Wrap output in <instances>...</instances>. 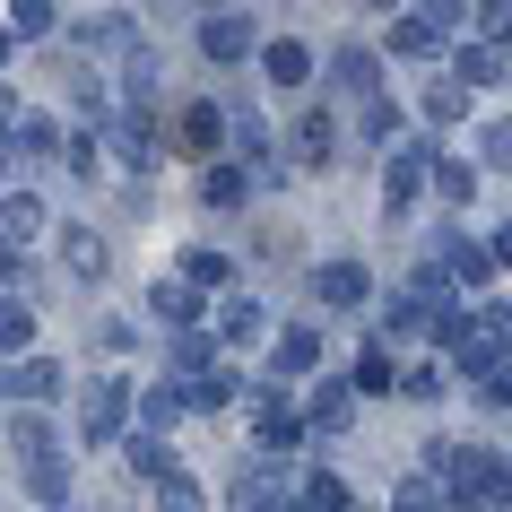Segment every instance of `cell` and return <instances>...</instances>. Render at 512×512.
<instances>
[{
    "instance_id": "277c9868",
    "label": "cell",
    "mask_w": 512,
    "mask_h": 512,
    "mask_svg": "<svg viewBox=\"0 0 512 512\" xmlns=\"http://www.w3.org/2000/svg\"><path fill=\"white\" fill-rule=\"evenodd\" d=\"M183 148H191V157H217V148H226V139H217V105H191L183 113Z\"/></svg>"
},
{
    "instance_id": "2e32d148",
    "label": "cell",
    "mask_w": 512,
    "mask_h": 512,
    "mask_svg": "<svg viewBox=\"0 0 512 512\" xmlns=\"http://www.w3.org/2000/svg\"><path fill=\"white\" fill-rule=\"evenodd\" d=\"M200 191H209V200H243V174H235V165H217V174H209Z\"/></svg>"
},
{
    "instance_id": "9c48e42d",
    "label": "cell",
    "mask_w": 512,
    "mask_h": 512,
    "mask_svg": "<svg viewBox=\"0 0 512 512\" xmlns=\"http://www.w3.org/2000/svg\"><path fill=\"white\" fill-rule=\"evenodd\" d=\"M417 165H426V157H400V165H391V183H382V200H391V217L408 209V191H417Z\"/></svg>"
},
{
    "instance_id": "9a60e30c",
    "label": "cell",
    "mask_w": 512,
    "mask_h": 512,
    "mask_svg": "<svg viewBox=\"0 0 512 512\" xmlns=\"http://www.w3.org/2000/svg\"><path fill=\"white\" fill-rule=\"evenodd\" d=\"M339 87H374V61H365V53H339Z\"/></svg>"
},
{
    "instance_id": "44dd1931",
    "label": "cell",
    "mask_w": 512,
    "mask_h": 512,
    "mask_svg": "<svg viewBox=\"0 0 512 512\" xmlns=\"http://www.w3.org/2000/svg\"><path fill=\"white\" fill-rule=\"evenodd\" d=\"M486 391H495V400L512 408V365H495V382H486Z\"/></svg>"
},
{
    "instance_id": "5bb4252c",
    "label": "cell",
    "mask_w": 512,
    "mask_h": 512,
    "mask_svg": "<svg viewBox=\"0 0 512 512\" xmlns=\"http://www.w3.org/2000/svg\"><path fill=\"white\" fill-rule=\"evenodd\" d=\"M217 330H226V339H252V330H261V313H252V304H226V322H217Z\"/></svg>"
},
{
    "instance_id": "8992f818",
    "label": "cell",
    "mask_w": 512,
    "mask_h": 512,
    "mask_svg": "<svg viewBox=\"0 0 512 512\" xmlns=\"http://www.w3.org/2000/svg\"><path fill=\"white\" fill-rule=\"evenodd\" d=\"M313 426H348V382H322L313 391Z\"/></svg>"
},
{
    "instance_id": "e0dca14e",
    "label": "cell",
    "mask_w": 512,
    "mask_h": 512,
    "mask_svg": "<svg viewBox=\"0 0 512 512\" xmlns=\"http://www.w3.org/2000/svg\"><path fill=\"white\" fill-rule=\"evenodd\" d=\"M165 512H200V495H191V478H165Z\"/></svg>"
},
{
    "instance_id": "30bf717a",
    "label": "cell",
    "mask_w": 512,
    "mask_h": 512,
    "mask_svg": "<svg viewBox=\"0 0 512 512\" xmlns=\"http://www.w3.org/2000/svg\"><path fill=\"white\" fill-rule=\"evenodd\" d=\"M61 261H70V270H87V278H96V270H105V243H96V235H70V243H61Z\"/></svg>"
},
{
    "instance_id": "ac0fdd59",
    "label": "cell",
    "mask_w": 512,
    "mask_h": 512,
    "mask_svg": "<svg viewBox=\"0 0 512 512\" xmlns=\"http://www.w3.org/2000/svg\"><path fill=\"white\" fill-rule=\"evenodd\" d=\"M486 157H495V165L512 174V122H495V131H486Z\"/></svg>"
},
{
    "instance_id": "ba28073f",
    "label": "cell",
    "mask_w": 512,
    "mask_h": 512,
    "mask_svg": "<svg viewBox=\"0 0 512 512\" xmlns=\"http://www.w3.org/2000/svg\"><path fill=\"white\" fill-rule=\"evenodd\" d=\"M296 157H304V165H322V157H330V113H313V122L296 131Z\"/></svg>"
},
{
    "instance_id": "8fae6325",
    "label": "cell",
    "mask_w": 512,
    "mask_h": 512,
    "mask_svg": "<svg viewBox=\"0 0 512 512\" xmlns=\"http://www.w3.org/2000/svg\"><path fill=\"white\" fill-rule=\"evenodd\" d=\"M270 79H278V87L304 79V44H270Z\"/></svg>"
},
{
    "instance_id": "52a82bcc",
    "label": "cell",
    "mask_w": 512,
    "mask_h": 512,
    "mask_svg": "<svg viewBox=\"0 0 512 512\" xmlns=\"http://www.w3.org/2000/svg\"><path fill=\"white\" fill-rule=\"evenodd\" d=\"M434 27H443V18H400L391 44H400V53H434Z\"/></svg>"
},
{
    "instance_id": "3957f363",
    "label": "cell",
    "mask_w": 512,
    "mask_h": 512,
    "mask_svg": "<svg viewBox=\"0 0 512 512\" xmlns=\"http://www.w3.org/2000/svg\"><path fill=\"white\" fill-rule=\"evenodd\" d=\"M200 44H209V61H235V53H252V27L243 18H217V27H200Z\"/></svg>"
},
{
    "instance_id": "7a4b0ae2",
    "label": "cell",
    "mask_w": 512,
    "mask_h": 512,
    "mask_svg": "<svg viewBox=\"0 0 512 512\" xmlns=\"http://www.w3.org/2000/svg\"><path fill=\"white\" fill-rule=\"evenodd\" d=\"M113 426H122V382H96V391H87V434L105 443Z\"/></svg>"
},
{
    "instance_id": "6da1fadb",
    "label": "cell",
    "mask_w": 512,
    "mask_h": 512,
    "mask_svg": "<svg viewBox=\"0 0 512 512\" xmlns=\"http://www.w3.org/2000/svg\"><path fill=\"white\" fill-rule=\"evenodd\" d=\"M322 365V330H287L278 339V374H313Z\"/></svg>"
},
{
    "instance_id": "d6986e66",
    "label": "cell",
    "mask_w": 512,
    "mask_h": 512,
    "mask_svg": "<svg viewBox=\"0 0 512 512\" xmlns=\"http://www.w3.org/2000/svg\"><path fill=\"white\" fill-rule=\"evenodd\" d=\"M400 512H434V495H426V486H417V478H408V495H400Z\"/></svg>"
},
{
    "instance_id": "7c38bea8",
    "label": "cell",
    "mask_w": 512,
    "mask_h": 512,
    "mask_svg": "<svg viewBox=\"0 0 512 512\" xmlns=\"http://www.w3.org/2000/svg\"><path fill=\"white\" fill-rule=\"evenodd\" d=\"M183 278H191V287H226V261H217V252H191Z\"/></svg>"
},
{
    "instance_id": "5b68a950",
    "label": "cell",
    "mask_w": 512,
    "mask_h": 512,
    "mask_svg": "<svg viewBox=\"0 0 512 512\" xmlns=\"http://www.w3.org/2000/svg\"><path fill=\"white\" fill-rule=\"evenodd\" d=\"M322 304H365V270H356V261H330L322 270Z\"/></svg>"
},
{
    "instance_id": "4fadbf2b",
    "label": "cell",
    "mask_w": 512,
    "mask_h": 512,
    "mask_svg": "<svg viewBox=\"0 0 512 512\" xmlns=\"http://www.w3.org/2000/svg\"><path fill=\"white\" fill-rule=\"evenodd\" d=\"M460 79H469V87H478V79H504V61H495V53H460Z\"/></svg>"
},
{
    "instance_id": "ffe728a7",
    "label": "cell",
    "mask_w": 512,
    "mask_h": 512,
    "mask_svg": "<svg viewBox=\"0 0 512 512\" xmlns=\"http://www.w3.org/2000/svg\"><path fill=\"white\" fill-rule=\"evenodd\" d=\"M486 35H495V44H512V9H495V18H486Z\"/></svg>"
}]
</instances>
